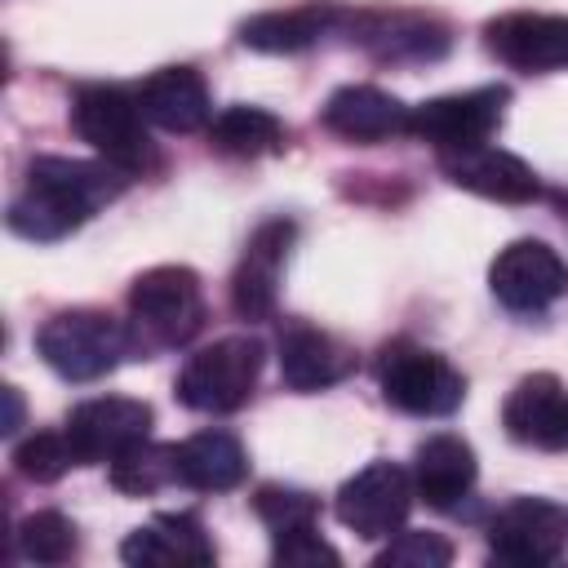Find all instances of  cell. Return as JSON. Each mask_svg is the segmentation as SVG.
Here are the masks:
<instances>
[{"mask_svg": "<svg viewBox=\"0 0 568 568\" xmlns=\"http://www.w3.org/2000/svg\"><path fill=\"white\" fill-rule=\"evenodd\" d=\"M124 191V169L106 160H67V155H36L27 164V186L9 204V226L22 240H62L84 226L102 204Z\"/></svg>", "mask_w": 568, "mask_h": 568, "instance_id": "obj_1", "label": "cell"}, {"mask_svg": "<svg viewBox=\"0 0 568 568\" xmlns=\"http://www.w3.org/2000/svg\"><path fill=\"white\" fill-rule=\"evenodd\" d=\"M129 346H133V333L115 315L89 311V306L58 311L36 333L40 359L67 382H93V377L111 373L120 364V355H129Z\"/></svg>", "mask_w": 568, "mask_h": 568, "instance_id": "obj_2", "label": "cell"}, {"mask_svg": "<svg viewBox=\"0 0 568 568\" xmlns=\"http://www.w3.org/2000/svg\"><path fill=\"white\" fill-rule=\"evenodd\" d=\"M71 124L106 164L138 173L151 164V133L138 93L120 84H80L71 98Z\"/></svg>", "mask_w": 568, "mask_h": 568, "instance_id": "obj_3", "label": "cell"}, {"mask_svg": "<svg viewBox=\"0 0 568 568\" xmlns=\"http://www.w3.org/2000/svg\"><path fill=\"white\" fill-rule=\"evenodd\" d=\"M262 342L253 333L217 337L213 346L195 351L178 373V399L195 413H235L262 373Z\"/></svg>", "mask_w": 568, "mask_h": 568, "instance_id": "obj_4", "label": "cell"}, {"mask_svg": "<svg viewBox=\"0 0 568 568\" xmlns=\"http://www.w3.org/2000/svg\"><path fill=\"white\" fill-rule=\"evenodd\" d=\"M377 386L386 404L413 417H448L466 395L462 373L444 355L417 342H404V337L377 351Z\"/></svg>", "mask_w": 568, "mask_h": 568, "instance_id": "obj_5", "label": "cell"}, {"mask_svg": "<svg viewBox=\"0 0 568 568\" xmlns=\"http://www.w3.org/2000/svg\"><path fill=\"white\" fill-rule=\"evenodd\" d=\"M133 328L151 346H182L204 324V293L191 266H151L129 288Z\"/></svg>", "mask_w": 568, "mask_h": 568, "instance_id": "obj_6", "label": "cell"}, {"mask_svg": "<svg viewBox=\"0 0 568 568\" xmlns=\"http://www.w3.org/2000/svg\"><path fill=\"white\" fill-rule=\"evenodd\" d=\"M413 475L395 462H368L364 470H355L342 488H337V519L364 537V541H377V537H395L413 510Z\"/></svg>", "mask_w": 568, "mask_h": 568, "instance_id": "obj_7", "label": "cell"}, {"mask_svg": "<svg viewBox=\"0 0 568 568\" xmlns=\"http://www.w3.org/2000/svg\"><path fill=\"white\" fill-rule=\"evenodd\" d=\"M568 546V506L550 497H515L488 524V550L515 568L555 564Z\"/></svg>", "mask_w": 568, "mask_h": 568, "instance_id": "obj_8", "label": "cell"}, {"mask_svg": "<svg viewBox=\"0 0 568 568\" xmlns=\"http://www.w3.org/2000/svg\"><path fill=\"white\" fill-rule=\"evenodd\" d=\"M488 288L506 311L532 315L568 293V262L546 240H515L493 257Z\"/></svg>", "mask_w": 568, "mask_h": 568, "instance_id": "obj_9", "label": "cell"}, {"mask_svg": "<svg viewBox=\"0 0 568 568\" xmlns=\"http://www.w3.org/2000/svg\"><path fill=\"white\" fill-rule=\"evenodd\" d=\"M506 89L501 84H484V89H466V93H444L430 98L422 106H413L408 115V133L430 142L435 151H462V146H479L493 138V129L501 124V106H506Z\"/></svg>", "mask_w": 568, "mask_h": 568, "instance_id": "obj_10", "label": "cell"}, {"mask_svg": "<svg viewBox=\"0 0 568 568\" xmlns=\"http://www.w3.org/2000/svg\"><path fill=\"white\" fill-rule=\"evenodd\" d=\"M151 404L129 399V395H98L71 408L67 417V439L80 462H115L124 448L151 439Z\"/></svg>", "mask_w": 568, "mask_h": 568, "instance_id": "obj_11", "label": "cell"}, {"mask_svg": "<svg viewBox=\"0 0 568 568\" xmlns=\"http://www.w3.org/2000/svg\"><path fill=\"white\" fill-rule=\"evenodd\" d=\"M293 235L297 226L288 217H275V222H262L244 253H240V266L231 275V306L240 320H271L275 315V302H280V266L293 248Z\"/></svg>", "mask_w": 568, "mask_h": 568, "instance_id": "obj_12", "label": "cell"}, {"mask_svg": "<svg viewBox=\"0 0 568 568\" xmlns=\"http://www.w3.org/2000/svg\"><path fill=\"white\" fill-rule=\"evenodd\" d=\"M484 40L515 71H568V13H501L484 27Z\"/></svg>", "mask_w": 568, "mask_h": 568, "instance_id": "obj_13", "label": "cell"}, {"mask_svg": "<svg viewBox=\"0 0 568 568\" xmlns=\"http://www.w3.org/2000/svg\"><path fill=\"white\" fill-rule=\"evenodd\" d=\"M501 426L528 448H568V386L555 373H528L501 404Z\"/></svg>", "mask_w": 568, "mask_h": 568, "instance_id": "obj_14", "label": "cell"}, {"mask_svg": "<svg viewBox=\"0 0 568 568\" xmlns=\"http://www.w3.org/2000/svg\"><path fill=\"white\" fill-rule=\"evenodd\" d=\"M439 169L448 173L453 186L462 191H475L484 200H501V204H528L541 195V182L537 173L510 155V151H497L488 142L479 146H462V151H439Z\"/></svg>", "mask_w": 568, "mask_h": 568, "instance_id": "obj_15", "label": "cell"}, {"mask_svg": "<svg viewBox=\"0 0 568 568\" xmlns=\"http://www.w3.org/2000/svg\"><path fill=\"white\" fill-rule=\"evenodd\" d=\"M408 115L413 106H404L395 93L377 84H342L337 93H328L320 111L324 129H333L346 142H382V138L408 133Z\"/></svg>", "mask_w": 568, "mask_h": 568, "instance_id": "obj_16", "label": "cell"}, {"mask_svg": "<svg viewBox=\"0 0 568 568\" xmlns=\"http://www.w3.org/2000/svg\"><path fill=\"white\" fill-rule=\"evenodd\" d=\"M120 559L133 564V568H155V564L204 568V564H213V541H209V532L195 515H186V510L173 515L169 510V515H155L142 528H133L120 541Z\"/></svg>", "mask_w": 568, "mask_h": 568, "instance_id": "obj_17", "label": "cell"}, {"mask_svg": "<svg viewBox=\"0 0 568 568\" xmlns=\"http://www.w3.org/2000/svg\"><path fill=\"white\" fill-rule=\"evenodd\" d=\"M133 93L142 102V115L164 133H195L213 115L204 75L195 67H160Z\"/></svg>", "mask_w": 568, "mask_h": 568, "instance_id": "obj_18", "label": "cell"}, {"mask_svg": "<svg viewBox=\"0 0 568 568\" xmlns=\"http://www.w3.org/2000/svg\"><path fill=\"white\" fill-rule=\"evenodd\" d=\"M351 31L382 62H430L448 49V27L426 13H355Z\"/></svg>", "mask_w": 568, "mask_h": 568, "instance_id": "obj_19", "label": "cell"}, {"mask_svg": "<svg viewBox=\"0 0 568 568\" xmlns=\"http://www.w3.org/2000/svg\"><path fill=\"white\" fill-rule=\"evenodd\" d=\"M413 493L435 506V510H453L470 488H475V448L462 435H430L417 444L413 453Z\"/></svg>", "mask_w": 568, "mask_h": 568, "instance_id": "obj_20", "label": "cell"}, {"mask_svg": "<svg viewBox=\"0 0 568 568\" xmlns=\"http://www.w3.org/2000/svg\"><path fill=\"white\" fill-rule=\"evenodd\" d=\"M355 368V351L324 328L293 324L280 337V377L288 390H324Z\"/></svg>", "mask_w": 568, "mask_h": 568, "instance_id": "obj_21", "label": "cell"}, {"mask_svg": "<svg viewBox=\"0 0 568 568\" xmlns=\"http://www.w3.org/2000/svg\"><path fill=\"white\" fill-rule=\"evenodd\" d=\"M342 13L333 4H297V9H266L240 22V44L257 53H302L320 44Z\"/></svg>", "mask_w": 568, "mask_h": 568, "instance_id": "obj_22", "label": "cell"}, {"mask_svg": "<svg viewBox=\"0 0 568 568\" xmlns=\"http://www.w3.org/2000/svg\"><path fill=\"white\" fill-rule=\"evenodd\" d=\"M248 453L231 430H200L178 444V484L195 493H226L244 484Z\"/></svg>", "mask_w": 568, "mask_h": 568, "instance_id": "obj_23", "label": "cell"}, {"mask_svg": "<svg viewBox=\"0 0 568 568\" xmlns=\"http://www.w3.org/2000/svg\"><path fill=\"white\" fill-rule=\"evenodd\" d=\"M209 142L222 151V155H235V160H257V155H275L284 151V124L262 111V106H226L213 115L209 124Z\"/></svg>", "mask_w": 568, "mask_h": 568, "instance_id": "obj_24", "label": "cell"}, {"mask_svg": "<svg viewBox=\"0 0 568 568\" xmlns=\"http://www.w3.org/2000/svg\"><path fill=\"white\" fill-rule=\"evenodd\" d=\"M106 466H111V484H115L120 493H129V497H151V493L178 484V444H151V439H142V444L124 448V453H120L115 462H106Z\"/></svg>", "mask_w": 568, "mask_h": 568, "instance_id": "obj_25", "label": "cell"}, {"mask_svg": "<svg viewBox=\"0 0 568 568\" xmlns=\"http://www.w3.org/2000/svg\"><path fill=\"white\" fill-rule=\"evenodd\" d=\"M18 550L31 564H67L75 555V524L62 510H36L18 524Z\"/></svg>", "mask_w": 568, "mask_h": 568, "instance_id": "obj_26", "label": "cell"}, {"mask_svg": "<svg viewBox=\"0 0 568 568\" xmlns=\"http://www.w3.org/2000/svg\"><path fill=\"white\" fill-rule=\"evenodd\" d=\"M75 462H80V457H75L67 430H62V435H58V430H36V435H27V439L13 448V470H18L22 479H31V484H53V479H62Z\"/></svg>", "mask_w": 568, "mask_h": 568, "instance_id": "obj_27", "label": "cell"}, {"mask_svg": "<svg viewBox=\"0 0 568 568\" xmlns=\"http://www.w3.org/2000/svg\"><path fill=\"white\" fill-rule=\"evenodd\" d=\"M253 510L262 515V524L271 528V537H275V532H293V528H311V524L320 519V501H315L311 493H302V488H280V484L257 488Z\"/></svg>", "mask_w": 568, "mask_h": 568, "instance_id": "obj_28", "label": "cell"}, {"mask_svg": "<svg viewBox=\"0 0 568 568\" xmlns=\"http://www.w3.org/2000/svg\"><path fill=\"white\" fill-rule=\"evenodd\" d=\"M448 559H453L448 537L408 528V532H395L386 541V550L377 555V568H444Z\"/></svg>", "mask_w": 568, "mask_h": 568, "instance_id": "obj_29", "label": "cell"}, {"mask_svg": "<svg viewBox=\"0 0 568 568\" xmlns=\"http://www.w3.org/2000/svg\"><path fill=\"white\" fill-rule=\"evenodd\" d=\"M271 559L280 568H337L342 555L320 537V528H293V532H275V550Z\"/></svg>", "mask_w": 568, "mask_h": 568, "instance_id": "obj_30", "label": "cell"}, {"mask_svg": "<svg viewBox=\"0 0 568 568\" xmlns=\"http://www.w3.org/2000/svg\"><path fill=\"white\" fill-rule=\"evenodd\" d=\"M0 395H4V422H0V430L13 435L22 426V395H18V386H4Z\"/></svg>", "mask_w": 568, "mask_h": 568, "instance_id": "obj_31", "label": "cell"}]
</instances>
